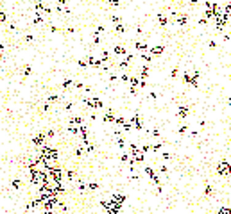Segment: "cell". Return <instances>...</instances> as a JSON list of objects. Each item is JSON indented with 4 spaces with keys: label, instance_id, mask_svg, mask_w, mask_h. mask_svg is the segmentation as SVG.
<instances>
[{
    "label": "cell",
    "instance_id": "1",
    "mask_svg": "<svg viewBox=\"0 0 231 214\" xmlns=\"http://www.w3.org/2000/svg\"><path fill=\"white\" fill-rule=\"evenodd\" d=\"M45 137H47L45 134H38V136H34V139H32L34 146H38V148H40L41 145H45Z\"/></svg>",
    "mask_w": 231,
    "mask_h": 214
},
{
    "label": "cell",
    "instance_id": "2",
    "mask_svg": "<svg viewBox=\"0 0 231 214\" xmlns=\"http://www.w3.org/2000/svg\"><path fill=\"white\" fill-rule=\"evenodd\" d=\"M228 173H231V166L228 163H222L219 166V175H228Z\"/></svg>",
    "mask_w": 231,
    "mask_h": 214
},
{
    "label": "cell",
    "instance_id": "3",
    "mask_svg": "<svg viewBox=\"0 0 231 214\" xmlns=\"http://www.w3.org/2000/svg\"><path fill=\"white\" fill-rule=\"evenodd\" d=\"M178 116H179V118H186V116H188V107H185V105H181V107H179V112H178Z\"/></svg>",
    "mask_w": 231,
    "mask_h": 214
},
{
    "label": "cell",
    "instance_id": "4",
    "mask_svg": "<svg viewBox=\"0 0 231 214\" xmlns=\"http://www.w3.org/2000/svg\"><path fill=\"white\" fill-rule=\"evenodd\" d=\"M22 73H23V77H27V75H31V73H32V68H31V64H25V66L22 68Z\"/></svg>",
    "mask_w": 231,
    "mask_h": 214
},
{
    "label": "cell",
    "instance_id": "5",
    "mask_svg": "<svg viewBox=\"0 0 231 214\" xmlns=\"http://www.w3.org/2000/svg\"><path fill=\"white\" fill-rule=\"evenodd\" d=\"M11 187H13V189H20L22 187V180L20 178H14V180L11 182Z\"/></svg>",
    "mask_w": 231,
    "mask_h": 214
},
{
    "label": "cell",
    "instance_id": "6",
    "mask_svg": "<svg viewBox=\"0 0 231 214\" xmlns=\"http://www.w3.org/2000/svg\"><path fill=\"white\" fill-rule=\"evenodd\" d=\"M57 100H59V96H57V95H50V96L47 98V103H56Z\"/></svg>",
    "mask_w": 231,
    "mask_h": 214
},
{
    "label": "cell",
    "instance_id": "7",
    "mask_svg": "<svg viewBox=\"0 0 231 214\" xmlns=\"http://www.w3.org/2000/svg\"><path fill=\"white\" fill-rule=\"evenodd\" d=\"M161 52H163V47H154V48L151 50V54H152V55H159Z\"/></svg>",
    "mask_w": 231,
    "mask_h": 214
},
{
    "label": "cell",
    "instance_id": "8",
    "mask_svg": "<svg viewBox=\"0 0 231 214\" xmlns=\"http://www.w3.org/2000/svg\"><path fill=\"white\" fill-rule=\"evenodd\" d=\"M186 21H188V18H186V14H181V16H179V20H178V23H179V25H185Z\"/></svg>",
    "mask_w": 231,
    "mask_h": 214
},
{
    "label": "cell",
    "instance_id": "9",
    "mask_svg": "<svg viewBox=\"0 0 231 214\" xmlns=\"http://www.w3.org/2000/svg\"><path fill=\"white\" fill-rule=\"evenodd\" d=\"M32 23H34V25H40V23H43V18L40 16V14H36L34 20H32Z\"/></svg>",
    "mask_w": 231,
    "mask_h": 214
},
{
    "label": "cell",
    "instance_id": "10",
    "mask_svg": "<svg viewBox=\"0 0 231 214\" xmlns=\"http://www.w3.org/2000/svg\"><path fill=\"white\" fill-rule=\"evenodd\" d=\"M115 54H118V55H126V48H124V47H116Z\"/></svg>",
    "mask_w": 231,
    "mask_h": 214
},
{
    "label": "cell",
    "instance_id": "11",
    "mask_svg": "<svg viewBox=\"0 0 231 214\" xmlns=\"http://www.w3.org/2000/svg\"><path fill=\"white\" fill-rule=\"evenodd\" d=\"M158 18H159V23H161V27H165V25H167V18H165L163 14H159Z\"/></svg>",
    "mask_w": 231,
    "mask_h": 214
},
{
    "label": "cell",
    "instance_id": "12",
    "mask_svg": "<svg viewBox=\"0 0 231 214\" xmlns=\"http://www.w3.org/2000/svg\"><path fill=\"white\" fill-rule=\"evenodd\" d=\"M66 177H68L70 180H72V178H75V171H74V170H68V171H66Z\"/></svg>",
    "mask_w": 231,
    "mask_h": 214
},
{
    "label": "cell",
    "instance_id": "13",
    "mask_svg": "<svg viewBox=\"0 0 231 214\" xmlns=\"http://www.w3.org/2000/svg\"><path fill=\"white\" fill-rule=\"evenodd\" d=\"M136 48L138 50H147V45L145 43H136Z\"/></svg>",
    "mask_w": 231,
    "mask_h": 214
},
{
    "label": "cell",
    "instance_id": "14",
    "mask_svg": "<svg viewBox=\"0 0 231 214\" xmlns=\"http://www.w3.org/2000/svg\"><path fill=\"white\" fill-rule=\"evenodd\" d=\"M116 32H118V34H122V32H124V25H122V23H116V29H115Z\"/></svg>",
    "mask_w": 231,
    "mask_h": 214
},
{
    "label": "cell",
    "instance_id": "15",
    "mask_svg": "<svg viewBox=\"0 0 231 214\" xmlns=\"http://www.w3.org/2000/svg\"><path fill=\"white\" fill-rule=\"evenodd\" d=\"M108 59H109V54H108V52H102V55H100V61H108Z\"/></svg>",
    "mask_w": 231,
    "mask_h": 214
},
{
    "label": "cell",
    "instance_id": "16",
    "mask_svg": "<svg viewBox=\"0 0 231 214\" xmlns=\"http://www.w3.org/2000/svg\"><path fill=\"white\" fill-rule=\"evenodd\" d=\"M70 84H72V81H70V79H66V81L63 82V88H65V89H66V88H70Z\"/></svg>",
    "mask_w": 231,
    "mask_h": 214
},
{
    "label": "cell",
    "instance_id": "17",
    "mask_svg": "<svg viewBox=\"0 0 231 214\" xmlns=\"http://www.w3.org/2000/svg\"><path fill=\"white\" fill-rule=\"evenodd\" d=\"M142 59H143V61H151V59H152V55H147V54H145V55H142Z\"/></svg>",
    "mask_w": 231,
    "mask_h": 214
},
{
    "label": "cell",
    "instance_id": "18",
    "mask_svg": "<svg viewBox=\"0 0 231 214\" xmlns=\"http://www.w3.org/2000/svg\"><path fill=\"white\" fill-rule=\"evenodd\" d=\"M7 20V16H6V13H0V21H6Z\"/></svg>",
    "mask_w": 231,
    "mask_h": 214
},
{
    "label": "cell",
    "instance_id": "19",
    "mask_svg": "<svg viewBox=\"0 0 231 214\" xmlns=\"http://www.w3.org/2000/svg\"><path fill=\"white\" fill-rule=\"evenodd\" d=\"M45 136H49V137H52V136H54V130H52V129H50V130H47V132H45Z\"/></svg>",
    "mask_w": 231,
    "mask_h": 214
},
{
    "label": "cell",
    "instance_id": "20",
    "mask_svg": "<svg viewBox=\"0 0 231 214\" xmlns=\"http://www.w3.org/2000/svg\"><path fill=\"white\" fill-rule=\"evenodd\" d=\"M57 2H59L61 6H65V4H66V0H57Z\"/></svg>",
    "mask_w": 231,
    "mask_h": 214
},
{
    "label": "cell",
    "instance_id": "21",
    "mask_svg": "<svg viewBox=\"0 0 231 214\" xmlns=\"http://www.w3.org/2000/svg\"><path fill=\"white\" fill-rule=\"evenodd\" d=\"M190 4H197V2H199V0H188Z\"/></svg>",
    "mask_w": 231,
    "mask_h": 214
},
{
    "label": "cell",
    "instance_id": "22",
    "mask_svg": "<svg viewBox=\"0 0 231 214\" xmlns=\"http://www.w3.org/2000/svg\"><path fill=\"white\" fill-rule=\"evenodd\" d=\"M229 100H231V96H229Z\"/></svg>",
    "mask_w": 231,
    "mask_h": 214
}]
</instances>
